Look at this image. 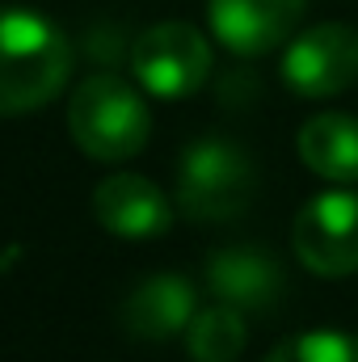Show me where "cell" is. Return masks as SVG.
<instances>
[{"mask_svg": "<svg viewBox=\"0 0 358 362\" xmlns=\"http://www.w3.org/2000/svg\"><path fill=\"white\" fill-rule=\"evenodd\" d=\"M185 346L194 362H236L245 350V320L241 308L219 303L207 312H194V320L185 325Z\"/></svg>", "mask_w": 358, "mask_h": 362, "instance_id": "obj_12", "label": "cell"}, {"mask_svg": "<svg viewBox=\"0 0 358 362\" xmlns=\"http://www.w3.org/2000/svg\"><path fill=\"white\" fill-rule=\"evenodd\" d=\"M72 76L68 34L34 8H0V118L42 110Z\"/></svg>", "mask_w": 358, "mask_h": 362, "instance_id": "obj_1", "label": "cell"}, {"mask_svg": "<svg viewBox=\"0 0 358 362\" xmlns=\"http://www.w3.org/2000/svg\"><path fill=\"white\" fill-rule=\"evenodd\" d=\"M308 0H207L215 38L236 55H266L291 38Z\"/></svg>", "mask_w": 358, "mask_h": 362, "instance_id": "obj_7", "label": "cell"}, {"mask_svg": "<svg viewBox=\"0 0 358 362\" xmlns=\"http://www.w3.org/2000/svg\"><path fill=\"white\" fill-rule=\"evenodd\" d=\"M295 253L321 278L358 270V194L333 189L312 198L295 219Z\"/></svg>", "mask_w": 358, "mask_h": 362, "instance_id": "obj_5", "label": "cell"}, {"mask_svg": "<svg viewBox=\"0 0 358 362\" xmlns=\"http://www.w3.org/2000/svg\"><path fill=\"white\" fill-rule=\"evenodd\" d=\"M282 81L299 97H333L358 81V34L350 25H312L282 55Z\"/></svg>", "mask_w": 358, "mask_h": 362, "instance_id": "obj_6", "label": "cell"}, {"mask_svg": "<svg viewBox=\"0 0 358 362\" xmlns=\"http://www.w3.org/2000/svg\"><path fill=\"white\" fill-rule=\"evenodd\" d=\"M194 320V286L181 274L144 278L122 303V329L144 341H165Z\"/></svg>", "mask_w": 358, "mask_h": 362, "instance_id": "obj_10", "label": "cell"}, {"mask_svg": "<svg viewBox=\"0 0 358 362\" xmlns=\"http://www.w3.org/2000/svg\"><path fill=\"white\" fill-rule=\"evenodd\" d=\"M299 160L329 181H358V118L316 114L299 127Z\"/></svg>", "mask_w": 358, "mask_h": 362, "instance_id": "obj_11", "label": "cell"}, {"mask_svg": "<svg viewBox=\"0 0 358 362\" xmlns=\"http://www.w3.org/2000/svg\"><path fill=\"white\" fill-rule=\"evenodd\" d=\"M93 215L105 232L114 236H131V240H144V236H161L169 223H173V206L169 198L139 173H118V177H105L93 189Z\"/></svg>", "mask_w": 358, "mask_h": 362, "instance_id": "obj_8", "label": "cell"}, {"mask_svg": "<svg viewBox=\"0 0 358 362\" xmlns=\"http://www.w3.org/2000/svg\"><path fill=\"white\" fill-rule=\"evenodd\" d=\"M258 169L232 139H198L178 165V206L198 223H224L253 202Z\"/></svg>", "mask_w": 358, "mask_h": 362, "instance_id": "obj_3", "label": "cell"}, {"mask_svg": "<svg viewBox=\"0 0 358 362\" xmlns=\"http://www.w3.org/2000/svg\"><path fill=\"white\" fill-rule=\"evenodd\" d=\"M68 131L93 160H127L148 144L152 118L144 97L118 76H89L68 101Z\"/></svg>", "mask_w": 358, "mask_h": 362, "instance_id": "obj_2", "label": "cell"}, {"mask_svg": "<svg viewBox=\"0 0 358 362\" xmlns=\"http://www.w3.org/2000/svg\"><path fill=\"white\" fill-rule=\"evenodd\" d=\"M266 362H358V337L333 333V329L299 333V337H287L282 346H274Z\"/></svg>", "mask_w": 358, "mask_h": 362, "instance_id": "obj_13", "label": "cell"}, {"mask_svg": "<svg viewBox=\"0 0 358 362\" xmlns=\"http://www.w3.org/2000/svg\"><path fill=\"white\" fill-rule=\"evenodd\" d=\"M282 266L262 253L258 245L219 249L207 262V286L219 303H232L241 312H266L282 299Z\"/></svg>", "mask_w": 358, "mask_h": 362, "instance_id": "obj_9", "label": "cell"}, {"mask_svg": "<svg viewBox=\"0 0 358 362\" xmlns=\"http://www.w3.org/2000/svg\"><path fill=\"white\" fill-rule=\"evenodd\" d=\"M131 72L148 93L178 101L207 85L211 76V47L185 21H161L144 30L131 47Z\"/></svg>", "mask_w": 358, "mask_h": 362, "instance_id": "obj_4", "label": "cell"}]
</instances>
